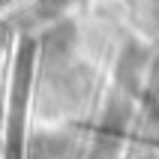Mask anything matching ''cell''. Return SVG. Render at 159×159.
I'll use <instances>...</instances> for the list:
<instances>
[{
	"mask_svg": "<svg viewBox=\"0 0 159 159\" xmlns=\"http://www.w3.org/2000/svg\"><path fill=\"white\" fill-rule=\"evenodd\" d=\"M69 153V141L63 138H42L39 144H33V159H66Z\"/></svg>",
	"mask_w": 159,
	"mask_h": 159,
	"instance_id": "cell-2",
	"label": "cell"
},
{
	"mask_svg": "<svg viewBox=\"0 0 159 159\" xmlns=\"http://www.w3.org/2000/svg\"><path fill=\"white\" fill-rule=\"evenodd\" d=\"M147 69V54L132 45V48H126L120 63H117V81H120V87L129 90V93H138L141 90V75Z\"/></svg>",
	"mask_w": 159,
	"mask_h": 159,
	"instance_id": "cell-1",
	"label": "cell"
},
{
	"mask_svg": "<svg viewBox=\"0 0 159 159\" xmlns=\"http://www.w3.org/2000/svg\"><path fill=\"white\" fill-rule=\"evenodd\" d=\"M135 15H138L141 27L156 33L159 30V0H138L135 3Z\"/></svg>",
	"mask_w": 159,
	"mask_h": 159,
	"instance_id": "cell-3",
	"label": "cell"
}]
</instances>
